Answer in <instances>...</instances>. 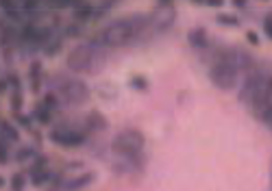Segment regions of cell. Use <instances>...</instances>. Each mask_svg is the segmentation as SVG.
Returning a JSON list of instances; mask_svg holds the SVG:
<instances>
[{
    "label": "cell",
    "instance_id": "cell-17",
    "mask_svg": "<svg viewBox=\"0 0 272 191\" xmlns=\"http://www.w3.org/2000/svg\"><path fill=\"white\" fill-rule=\"evenodd\" d=\"M39 72H41V63H33L31 68V76H33V91L39 89Z\"/></svg>",
    "mask_w": 272,
    "mask_h": 191
},
{
    "label": "cell",
    "instance_id": "cell-7",
    "mask_svg": "<svg viewBox=\"0 0 272 191\" xmlns=\"http://www.w3.org/2000/svg\"><path fill=\"white\" fill-rule=\"evenodd\" d=\"M59 96L63 98L65 104L70 106H81L90 98V87L83 81H65L59 87Z\"/></svg>",
    "mask_w": 272,
    "mask_h": 191
},
{
    "label": "cell",
    "instance_id": "cell-3",
    "mask_svg": "<svg viewBox=\"0 0 272 191\" xmlns=\"http://www.w3.org/2000/svg\"><path fill=\"white\" fill-rule=\"evenodd\" d=\"M237 76H240V68H237V50H224L218 54V59L209 68V81L214 87L222 91H229L237 85Z\"/></svg>",
    "mask_w": 272,
    "mask_h": 191
},
{
    "label": "cell",
    "instance_id": "cell-16",
    "mask_svg": "<svg viewBox=\"0 0 272 191\" xmlns=\"http://www.w3.org/2000/svg\"><path fill=\"white\" fill-rule=\"evenodd\" d=\"M218 24H227V26H240V20H237L235 16H227V13H220L218 17Z\"/></svg>",
    "mask_w": 272,
    "mask_h": 191
},
{
    "label": "cell",
    "instance_id": "cell-8",
    "mask_svg": "<svg viewBox=\"0 0 272 191\" xmlns=\"http://www.w3.org/2000/svg\"><path fill=\"white\" fill-rule=\"evenodd\" d=\"M50 141L57 143L63 148H77L85 143V133H78V130H65V128H57L48 135Z\"/></svg>",
    "mask_w": 272,
    "mask_h": 191
},
{
    "label": "cell",
    "instance_id": "cell-12",
    "mask_svg": "<svg viewBox=\"0 0 272 191\" xmlns=\"http://www.w3.org/2000/svg\"><path fill=\"white\" fill-rule=\"evenodd\" d=\"M87 128L90 130H105L109 124H107V120H105V115H100L98 111H92L90 115H87Z\"/></svg>",
    "mask_w": 272,
    "mask_h": 191
},
{
    "label": "cell",
    "instance_id": "cell-9",
    "mask_svg": "<svg viewBox=\"0 0 272 191\" xmlns=\"http://www.w3.org/2000/svg\"><path fill=\"white\" fill-rule=\"evenodd\" d=\"M264 78L266 76H261V74H248V76H246V81H244V87H242V91H240V100L244 102V104H248V102H251V98L255 96L257 87L264 83Z\"/></svg>",
    "mask_w": 272,
    "mask_h": 191
},
{
    "label": "cell",
    "instance_id": "cell-18",
    "mask_svg": "<svg viewBox=\"0 0 272 191\" xmlns=\"http://www.w3.org/2000/svg\"><path fill=\"white\" fill-rule=\"evenodd\" d=\"M0 7H2V9H7V13H9L11 17H18V16H20V11H18L20 7H18L16 2H0Z\"/></svg>",
    "mask_w": 272,
    "mask_h": 191
},
{
    "label": "cell",
    "instance_id": "cell-14",
    "mask_svg": "<svg viewBox=\"0 0 272 191\" xmlns=\"http://www.w3.org/2000/svg\"><path fill=\"white\" fill-rule=\"evenodd\" d=\"M0 130H2V135H0V139H9V141H18V139H20V135H18V130L11 126V124H0Z\"/></svg>",
    "mask_w": 272,
    "mask_h": 191
},
{
    "label": "cell",
    "instance_id": "cell-13",
    "mask_svg": "<svg viewBox=\"0 0 272 191\" xmlns=\"http://www.w3.org/2000/svg\"><path fill=\"white\" fill-rule=\"evenodd\" d=\"M50 178H53V174H50L48 170H44V167H35V170H33V185H37V187L46 185Z\"/></svg>",
    "mask_w": 272,
    "mask_h": 191
},
{
    "label": "cell",
    "instance_id": "cell-5",
    "mask_svg": "<svg viewBox=\"0 0 272 191\" xmlns=\"http://www.w3.org/2000/svg\"><path fill=\"white\" fill-rule=\"evenodd\" d=\"M144 143H146L144 133H139V130H124V133H120L114 137L111 150H114L116 155L126 156V159H133V156H137L139 152H142Z\"/></svg>",
    "mask_w": 272,
    "mask_h": 191
},
{
    "label": "cell",
    "instance_id": "cell-31",
    "mask_svg": "<svg viewBox=\"0 0 272 191\" xmlns=\"http://www.w3.org/2000/svg\"><path fill=\"white\" fill-rule=\"evenodd\" d=\"M4 187V178H2V176H0V189H2Z\"/></svg>",
    "mask_w": 272,
    "mask_h": 191
},
{
    "label": "cell",
    "instance_id": "cell-26",
    "mask_svg": "<svg viewBox=\"0 0 272 191\" xmlns=\"http://www.w3.org/2000/svg\"><path fill=\"white\" fill-rule=\"evenodd\" d=\"M33 155V150L31 148H22V152L18 155V161H24V159H29V156Z\"/></svg>",
    "mask_w": 272,
    "mask_h": 191
},
{
    "label": "cell",
    "instance_id": "cell-30",
    "mask_svg": "<svg viewBox=\"0 0 272 191\" xmlns=\"http://www.w3.org/2000/svg\"><path fill=\"white\" fill-rule=\"evenodd\" d=\"M7 89V81H0V91Z\"/></svg>",
    "mask_w": 272,
    "mask_h": 191
},
{
    "label": "cell",
    "instance_id": "cell-29",
    "mask_svg": "<svg viewBox=\"0 0 272 191\" xmlns=\"http://www.w3.org/2000/svg\"><path fill=\"white\" fill-rule=\"evenodd\" d=\"M246 37H248V41H251L253 46H257V44H259V37H257L255 33H246Z\"/></svg>",
    "mask_w": 272,
    "mask_h": 191
},
{
    "label": "cell",
    "instance_id": "cell-28",
    "mask_svg": "<svg viewBox=\"0 0 272 191\" xmlns=\"http://www.w3.org/2000/svg\"><path fill=\"white\" fill-rule=\"evenodd\" d=\"M264 31H266V35L272 37V29H270V16H266L264 17Z\"/></svg>",
    "mask_w": 272,
    "mask_h": 191
},
{
    "label": "cell",
    "instance_id": "cell-6",
    "mask_svg": "<svg viewBox=\"0 0 272 191\" xmlns=\"http://www.w3.org/2000/svg\"><path fill=\"white\" fill-rule=\"evenodd\" d=\"M175 20H176V4H172V2H157L153 9V13H151V17H148L153 33L168 31L175 24Z\"/></svg>",
    "mask_w": 272,
    "mask_h": 191
},
{
    "label": "cell",
    "instance_id": "cell-27",
    "mask_svg": "<svg viewBox=\"0 0 272 191\" xmlns=\"http://www.w3.org/2000/svg\"><path fill=\"white\" fill-rule=\"evenodd\" d=\"M48 7L53 9H68V7H74L72 2H48Z\"/></svg>",
    "mask_w": 272,
    "mask_h": 191
},
{
    "label": "cell",
    "instance_id": "cell-20",
    "mask_svg": "<svg viewBox=\"0 0 272 191\" xmlns=\"http://www.w3.org/2000/svg\"><path fill=\"white\" fill-rule=\"evenodd\" d=\"M11 187L16 189V191H20L22 187H24V174H16L11 178Z\"/></svg>",
    "mask_w": 272,
    "mask_h": 191
},
{
    "label": "cell",
    "instance_id": "cell-11",
    "mask_svg": "<svg viewBox=\"0 0 272 191\" xmlns=\"http://www.w3.org/2000/svg\"><path fill=\"white\" fill-rule=\"evenodd\" d=\"M187 41H190V46H194V48H205L207 46V31L205 29H192L187 33Z\"/></svg>",
    "mask_w": 272,
    "mask_h": 191
},
{
    "label": "cell",
    "instance_id": "cell-2",
    "mask_svg": "<svg viewBox=\"0 0 272 191\" xmlns=\"http://www.w3.org/2000/svg\"><path fill=\"white\" fill-rule=\"evenodd\" d=\"M105 61L107 57L102 52V48L94 41L74 46L68 54V68L77 74H98L105 68Z\"/></svg>",
    "mask_w": 272,
    "mask_h": 191
},
{
    "label": "cell",
    "instance_id": "cell-4",
    "mask_svg": "<svg viewBox=\"0 0 272 191\" xmlns=\"http://www.w3.org/2000/svg\"><path fill=\"white\" fill-rule=\"evenodd\" d=\"M251 109L255 113V118L259 122H264L266 126H270V120H272V83H270V76L264 78L259 87H257L255 96L251 98Z\"/></svg>",
    "mask_w": 272,
    "mask_h": 191
},
{
    "label": "cell",
    "instance_id": "cell-19",
    "mask_svg": "<svg viewBox=\"0 0 272 191\" xmlns=\"http://www.w3.org/2000/svg\"><path fill=\"white\" fill-rule=\"evenodd\" d=\"M37 120H39L41 124H48L50 122V109H46V106H39V111H37Z\"/></svg>",
    "mask_w": 272,
    "mask_h": 191
},
{
    "label": "cell",
    "instance_id": "cell-10",
    "mask_svg": "<svg viewBox=\"0 0 272 191\" xmlns=\"http://www.w3.org/2000/svg\"><path fill=\"white\" fill-rule=\"evenodd\" d=\"M94 180H96V174H94V172H87V174H81L78 178H74V180H70V183H65L63 191H78V189L87 187L90 183H94Z\"/></svg>",
    "mask_w": 272,
    "mask_h": 191
},
{
    "label": "cell",
    "instance_id": "cell-24",
    "mask_svg": "<svg viewBox=\"0 0 272 191\" xmlns=\"http://www.w3.org/2000/svg\"><path fill=\"white\" fill-rule=\"evenodd\" d=\"M0 163H7V143L0 139Z\"/></svg>",
    "mask_w": 272,
    "mask_h": 191
},
{
    "label": "cell",
    "instance_id": "cell-23",
    "mask_svg": "<svg viewBox=\"0 0 272 191\" xmlns=\"http://www.w3.org/2000/svg\"><path fill=\"white\" fill-rule=\"evenodd\" d=\"M44 98H46V100H44V106H46V109H50V106L57 104V96H55V94H46Z\"/></svg>",
    "mask_w": 272,
    "mask_h": 191
},
{
    "label": "cell",
    "instance_id": "cell-15",
    "mask_svg": "<svg viewBox=\"0 0 272 191\" xmlns=\"http://www.w3.org/2000/svg\"><path fill=\"white\" fill-rule=\"evenodd\" d=\"M74 7H77L74 16H77L78 20H87V17L92 16V4H74Z\"/></svg>",
    "mask_w": 272,
    "mask_h": 191
},
{
    "label": "cell",
    "instance_id": "cell-1",
    "mask_svg": "<svg viewBox=\"0 0 272 191\" xmlns=\"http://www.w3.org/2000/svg\"><path fill=\"white\" fill-rule=\"evenodd\" d=\"M153 35L151 22L144 16H131L116 20L102 31V44L111 46V48H120V46H129L135 41H144Z\"/></svg>",
    "mask_w": 272,
    "mask_h": 191
},
{
    "label": "cell",
    "instance_id": "cell-22",
    "mask_svg": "<svg viewBox=\"0 0 272 191\" xmlns=\"http://www.w3.org/2000/svg\"><path fill=\"white\" fill-rule=\"evenodd\" d=\"M20 106H22V94L20 91H16V94H13V100H11V109L20 111Z\"/></svg>",
    "mask_w": 272,
    "mask_h": 191
},
{
    "label": "cell",
    "instance_id": "cell-21",
    "mask_svg": "<svg viewBox=\"0 0 272 191\" xmlns=\"http://www.w3.org/2000/svg\"><path fill=\"white\" fill-rule=\"evenodd\" d=\"M59 46H61V41H48L46 44V54H57L59 52Z\"/></svg>",
    "mask_w": 272,
    "mask_h": 191
},
{
    "label": "cell",
    "instance_id": "cell-25",
    "mask_svg": "<svg viewBox=\"0 0 272 191\" xmlns=\"http://www.w3.org/2000/svg\"><path fill=\"white\" fill-rule=\"evenodd\" d=\"M133 87H139V89H146V78L135 76V78H133Z\"/></svg>",
    "mask_w": 272,
    "mask_h": 191
}]
</instances>
